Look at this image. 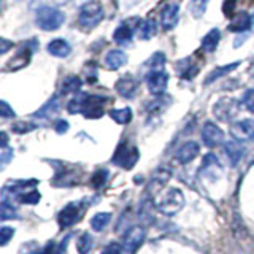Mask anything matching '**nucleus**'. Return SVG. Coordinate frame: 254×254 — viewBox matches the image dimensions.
<instances>
[{
  "mask_svg": "<svg viewBox=\"0 0 254 254\" xmlns=\"http://www.w3.org/2000/svg\"><path fill=\"white\" fill-rule=\"evenodd\" d=\"M107 97H100V95H86L79 94L68 103L70 113H83L86 118L97 119L103 115V107H105Z\"/></svg>",
  "mask_w": 254,
  "mask_h": 254,
  "instance_id": "1",
  "label": "nucleus"
},
{
  "mask_svg": "<svg viewBox=\"0 0 254 254\" xmlns=\"http://www.w3.org/2000/svg\"><path fill=\"white\" fill-rule=\"evenodd\" d=\"M154 205L157 211L165 216H173L185 206V194L178 188H165L154 198Z\"/></svg>",
  "mask_w": 254,
  "mask_h": 254,
  "instance_id": "2",
  "label": "nucleus"
},
{
  "mask_svg": "<svg viewBox=\"0 0 254 254\" xmlns=\"http://www.w3.org/2000/svg\"><path fill=\"white\" fill-rule=\"evenodd\" d=\"M103 19V8L99 2H87L81 6L78 13V26L81 30L89 32L94 27H97Z\"/></svg>",
  "mask_w": 254,
  "mask_h": 254,
  "instance_id": "3",
  "label": "nucleus"
},
{
  "mask_svg": "<svg viewBox=\"0 0 254 254\" xmlns=\"http://www.w3.org/2000/svg\"><path fill=\"white\" fill-rule=\"evenodd\" d=\"M35 22L42 30H46V32L58 30L62 24L65 22V14L54 6H42L37 10Z\"/></svg>",
  "mask_w": 254,
  "mask_h": 254,
  "instance_id": "4",
  "label": "nucleus"
},
{
  "mask_svg": "<svg viewBox=\"0 0 254 254\" xmlns=\"http://www.w3.org/2000/svg\"><path fill=\"white\" fill-rule=\"evenodd\" d=\"M242 103L234 97H222L213 105V115L222 123H230L238 115Z\"/></svg>",
  "mask_w": 254,
  "mask_h": 254,
  "instance_id": "5",
  "label": "nucleus"
},
{
  "mask_svg": "<svg viewBox=\"0 0 254 254\" xmlns=\"http://www.w3.org/2000/svg\"><path fill=\"white\" fill-rule=\"evenodd\" d=\"M138 161V151L135 146H129L127 143L119 145L113 156V164L123 167V169H132Z\"/></svg>",
  "mask_w": 254,
  "mask_h": 254,
  "instance_id": "6",
  "label": "nucleus"
},
{
  "mask_svg": "<svg viewBox=\"0 0 254 254\" xmlns=\"http://www.w3.org/2000/svg\"><path fill=\"white\" fill-rule=\"evenodd\" d=\"M145 237H146L145 227L135 226V227L129 229L124 234V237H123V248H124V251L135 253L141 246V243L145 242Z\"/></svg>",
  "mask_w": 254,
  "mask_h": 254,
  "instance_id": "7",
  "label": "nucleus"
},
{
  "mask_svg": "<svg viewBox=\"0 0 254 254\" xmlns=\"http://www.w3.org/2000/svg\"><path fill=\"white\" fill-rule=\"evenodd\" d=\"M146 84L153 95H162L167 91V86H169V73L164 70L149 71L146 75Z\"/></svg>",
  "mask_w": 254,
  "mask_h": 254,
  "instance_id": "8",
  "label": "nucleus"
},
{
  "mask_svg": "<svg viewBox=\"0 0 254 254\" xmlns=\"http://www.w3.org/2000/svg\"><path fill=\"white\" fill-rule=\"evenodd\" d=\"M230 135L237 141H250L254 138V121L253 119H242V121L232 123L230 126Z\"/></svg>",
  "mask_w": 254,
  "mask_h": 254,
  "instance_id": "9",
  "label": "nucleus"
},
{
  "mask_svg": "<svg viewBox=\"0 0 254 254\" xmlns=\"http://www.w3.org/2000/svg\"><path fill=\"white\" fill-rule=\"evenodd\" d=\"M202 140L208 148H216L224 143V132L214 123H205L202 129Z\"/></svg>",
  "mask_w": 254,
  "mask_h": 254,
  "instance_id": "10",
  "label": "nucleus"
},
{
  "mask_svg": "<svg viewBox=\"0 0 254 254\" xmlns=\"http://www.w3.org/2000/svg\"><path fill=\"white\" fill-rule=\"evenodd\" d=\"M180 19V3H167L161 11V24L165 30H172Z\"/></svg>",
  "mask_w": 254,
  "mask_h": 254,
  "instance_id": "11",
  "label": "nucleus"
},
{
  "mask_svg": "<svg viewBox=\"0 0 254 254\" xmlns=\"http://www.w3.org/2000/svg\"><path fill=\"white\" fill-rule=\"evenodd\" d=\"M79 214H81V211H79V205L78 203H68V205H65L62 208V211L59 213V216H58L59 226L62 229L73 226L75 222L79 219Z\"/></svg>",
  "mask_w": 254,
  "mask_h": 254,
  "instance_id": "12",
  "label": "nucleus"
},
{
  "mask_svg": "<svg viewBox=\"0 0 254 254\" xmlns=\"http://www.w3.org/2000/svg\"><path fill=\"white\" fill-rule=\"evenodd\" d=\"M118 94L124 99H132L135 95V91L138 87V81L132 75H124L118 79V83L115 84Z\"/></svg>",
  "mask_w": 254,
  "mask_h": 254,
  "instance_id": "13",
  "label": "nucleus"
},
{
  "mask_svg": "<svg viewBox=\"0 0 254 254\" xmlns=\"http://www.w3.org/2000/svg\"><path fill=\"white\" fill-rule=\"evenodd\" d=\"M198 153H200V148H198L195 141H186V143H183L180 149L177 151V161L183 165L189 164L198 156Z\"/></svg>",
  "mask_w": 254,
  "mask_h": 254,
  "instance_id": "14",
  "label": "nucleus"
},
{
  "mask_svg": "<svg viewBox=\"0 0 254 254\" xmlns=\"http://www.w3.org/2000/svg\"><path fill=\"white\" fill-rule=\"evenodd\" d=\"M198 70H200L198 64H194L190 58L181 59L180 62H177V73L183 79H192L198 73Z\"/></svg>",
  "mask_w": 254,
  "mask_h": 254,
  "instance_id": "15",
  "label": "nucleus"
},
{
  "mask_svg": "<svg viewBox=\"0 0 254 254\" xmlns=\"http://www.w3.org/2000/svg\"><path fill=\"white\" fill-rule=\"evenodd\" d=\"M48 53L54 56V58H67V56L71 53V46L68 45L67 40L56 38L48 43Z\"/></svg>",
  "mask_w": 254,
  "mask_h": 254,
  "instance_id": "16",
  "label": "nucleus"
},
{
  "mask_svg": "<svg viewBox=\"0 0 254 254\" xmlns=\"http://www.w3.org/2000/svg\"><path fill=\"white\" fill-rule=\"evenodd\" d=\"M224 153L227 156V159L230 161V165H237L242 161V157L245 154V148L237 141H229L224 145Z\"/></svg>",
  "mask_w": 254,
  "mask_h": 254,
  "instance_id": "17",
  "label": "nucleus"
},
{
  "mask_svg": "<svg viewBox=\"0 0 254 254\" xmlns=\"http://www.w3.org/2000/svg\"><path fill=\"white\" fill-rule=\"evenodd\" d=\"M253 26V18L248 14V13H240V14H237L234 16V19L232 22L229 24V30L230 32H246V30H250Z\"/></svg>",
  "mask_w": 254,
  "mask_h": 254,
  "instance_id": "18",
  "label": "nucleus"
},
{
  "mask_svg": "<svg viewBox=\"0 0 254 254\" xmlns=\"http://www.w3.org/2000/svg\"><path fill=\"white\" fill-rule=\"evenodd\" d=\"M126 62H127V56L121 50H111L105 56V64L111 70H118L119 67H123Z\"/></svg>",
  "mask_w": 254,
  "mask_h": 254,
  "instance_id": "19",
  "label": "nucleus"
},
{
  "mask_svg": "<svg viewBox=\"0 0 254 254\" xmlns=\"http://www.w3.org/2000/svg\"><path fill=\"white\" fill-rule=\"evenodd\" d=\"M156 22L153 19H143L138 22V26H137V35L140 40H149V38H153L156 35Z\"/></svg>",
  "mask_w": 254,
  "mask_h": 254,
  "instance_id": "20",
  "label": "nucleus"
},
{
  "mask_svg": "<svg viewBox=\"0 0 254 254\" xmlns=\"http://www.w3.org/2000/svg\"><path fill=\"white\" fill-rule=\"evenodd\" d=\"M219 38H221L219 29H211L208 34L203 37V40H202V50L206 51V53L216 51L218 43H219Z\"/></svg>",
  "mask_w": 254,
  "mask_h": 254,
  "instance_id": "21",
  "label": "nucleus"
},
{
  "mask_svg": "<svg viewBox=\"0 0 254 254\" xmlns=\"http://www.w3.org/2000/svg\"><path fill=\"white\" fill-rule=\"evenodd\" d=\"M238 65H240V62H232V64H229V65L216 67V68H214V70L211 71V73H208V76H206L205 84H211V83L216 81V79H219V78H222V76L229 75L230 71H234Z\"/></svg>",
  "mask_w": 254,
  "mask_h": 254,
  "instance_id": "22",
  "label": "nucleus"
},
{
  "mask_svg": "<svg viewBox=\"0 0 254 254\" xmlns=\"http://www.w3.org/2000/svg\"><path fill=\"white\" fill-rule=\"evenodd\" d=\"M29 61H30V50L29 48H22V50L8 62V70H18V68L26 67Z\"/></svg>",
  "mask_w": 254,
  "mask_h": 254,
  "instance_id": "23",
  "label": "nucleus"
},
{
  "mask_svg": "<svg viewBox=\"0 0 254 254\" xmlns=\"http://www.w3.org/2000/svg\"><path fill=\"white\" fill-rule=\"evenodd\" d=\"M110 116L118 124H129L132 121V110L129 107L118 108V110H111L110 111Z\"/></svg>",
  "mask_w": 254,
  "mask_h": 254,
  "instance_id": "24",
  "label": "nucleus"
},
{
  "mask_svg": "<svg viewBox=\"0 0 254 254\" xmlns=\"http://www.w3.org/2000/svg\"><path fill=\"white\" fill-rule=\"evenodd\" d=\"M132 29L127 26V24H121V26H118V29L115 30V34H113V38H115V42L119 43V45H126V43H129L130 40H132Z\"/></svg>",
  "mask_w": 254,
  "mask_h": 254,
  "instance_id": "25",
  "label": "nucleus"
},
{
  "mask_svg": "<svg viewBox=\"0 0 254 254\" xmlns=\"http://www.w3.org/2000/svg\"><path fill=\"white\" fill-rule=\"evenodd\" d=\"M110 221H111L110 213H97V214H94L91 219V227L95 232H102V230L110 224Z\"/></svg>",
  "mask_w": 254,
  "mask_h": 254,
  "instance_id": "26",
  "label": "nucleus"
},
{
  "mask_svg": "<svg viewBox=\"0 0 254 254\" xmlns=\"http://www.w3.org/2000/svg\"><path fill=\"white\" fill-rule=\"evenodd\" d=\"M81 79H79L78 76L75 75H70L67 76L65 79H64L62 83V92L64 94H76L79 89H81Z\"/></svg>",
  "mask_w": 254,
  "mask_h": 254,
  "instance_id": "27",
  "label": "nucleus"
},
{
  "mask_svg": "<svg viewBox=\"0 0 254 254\" xmlns=\"http://www.w3.org/2000/svg\"><path fill=\"white\" fill-rule=\"evenodd\" d=\"M208 2H210V0H192V2H190V5H189L190 14H192L195 19H200L202 16L205 14V11H206Z\"/></svg>",
  "mask_w": 254,
  "mask_h": 254,
  "instance_id": "28",
  "label": "nucleus"
},
{
  "mask_svg": "<svg viewBox=\"0 0 254 254\" xmlns=\"http://www.w3.org/2000/svg\"><path fill=\"white\" fill-rule=\"evenodd\" d=\"M165 56L162 53H154L153 58H149L148 62L145 64V67H149V71H156V70H162V67L165 65ZM148 71V73H149Z\"/></svg>",
  "mask_w": 254,
  "mask_h": 254,
  "instance_id": "29",
  "label": "nucleus"
},
{
  "mask_svg": "<svg viewBox=\"0 0 254 254\" xmlns=\"http://www.w3.org/2000/svg\"><path fill=\"white\" fill-rule=\"evenodd\" d=\"M40 198H42V195H40V192L37 189H29L26 190V192H22L19 197H18V200L21 203H27V205H35L40 202Z\"/></svg>",
  "mask_w": 254,
  "mask_h": 254,
  "instance_id": "30",
  "label": "nucleus"
},
{
  "mask_svg": "<svg viewBox=\"0 0 254 254\" xmlns=\"http://www.w3.org/2000/svg\"><path fill=\"white\" fill-rule=\"evenodd\" d=\"M76 248L79 254H87L92 248V237L89 234H83L81 237L78 238L76 242Z\"/></svg>",
  "mask_w": 254,
  "mask_h": 254,
  "instance_id": "31",
  "label": "nucleus"
},
{
  "mask_svg": "<svg viewBox=\"0 0 254 254\" xmlns=\"http://www.w3.org/2000/svg\"><path fill=\"white\" fill-rule=\"evenodd\" d=\"M16 218H18V213H16L14 206L8 202H2V205H0V219L8 221V219H16Z\"/></svg>",
  "mask_w": 254,
  "mask_h": 254,
  "instance_id": "32",
  "label": "nucleus"
},
{
  "mask_svg": "<svg viewBox=\"0 0 254 254\" xmlns=\"http://www.w3.org/2000/svg\"><path fill=\"white\" fill-rule=\"evenodd\" d=\"M243 105L245 108L251 111V113L254 115V89H248L245 92L243 95Z\"/></svg>",
  "mask_w": 254,
  "mask_h": 254,
  "instance_id": "33",
  "label": "nucleus"
},
{
  "mask_svg": "<svg viewBox=\"0 0 254 254\" xmlns=\"http://www.w3.org/2000/svg\"><path fill=\"white\" fill-rule=\"evenodd\" d=\"M13 235H14V229L13 227H2V229H0V245L5 246L8 242L11 240Z\"/></svg>",
  "mask_w": 254,
  "mask_h": 254,
  "instance_id": "34",
  "label": "nucleus"
},
{
  "mask_svg": "<svg viewBox=\"0 0 254 254\" xmlns=\"http://www.w3.org/2000/svg\"><path fill=\"white\" fill-rule=\"evenodd\" d=\"M107 178H108V172H107V170H102V172L99 170L97 173L94 175V178H92V185H94L95 188H100V186L105 185Z\"/></svg>",
  "mask_w": 254,
  "mask_h": 254,
  "instance_id": "35",
  "label": "nucleus"
},
{
  "mask_svg": "<svg viewBox=\"0 0 254 254\" xmlns=\"http://www.w3.org/2000/svg\"><path fill=\"white\" fill-rule=\"evenodd\" d=\"M13 159V149L11 148H8V146H5V148H2V151H0V161H2V169H5L6 167V164L10 162Z\"/></svg>",
  "mask_w": 254,
  "mask_h": 254,
  "instance_id": "36",
  "label": "nucleus"
},
{
  "mask_svg": "<svg viewBox=\"0 0 254 254\" xmlns=\"http://www.w3.org/2000/svg\"><path fill=\"white\" fill-rule=\"evenodd\" d=\"M0 116L5 118V119H8V118H14V111H13V108H10V105H8V103H6L5 100L0 102Z\"/></svg>",
  "mask_w": 254,
  "mask_h": 254,
  "instance_id": "37",
  "label": "nucleus"
},
{
  "mask_svg": "<svg viewBox=\"0 0 254 254\" xmlns=\"http://www.w3.org/2000/svg\"><path fill=\"white\" fill-rule=\"evenodd\" d=\"M35 129V124H30V123H18L13 126V130L18 132V133H24V132H30Z\"/></svg>",
  "mask_w": 254,
  "mask_h": 254,
  "instance_id": "38",
  "label": "nucleus"
},
{
  "mask_svg": "<svg viewBox=\"0 0 254 254\" xmlns=\"http://www.w3.org/2000/svg\"><path fill=\"white\" fill-rule=\"evenodd\" d=\"M123 246L118 243H110L105 246V250L102 251V254H123Z\"/></svg>",
  "mask_w": 254,
  "mask_h": 254,
  "instance_id": "39",
  "label": "nucleus"
},
{
  "mask_svg": "<svg viewBox=\"0 0 254 254\" xmlns=\"http://www.w3.org/2000/svg\"><path fill=\"white\" fill-rule=\"evenodd\" d=\"M56 130H58L59 133H64L68 130V123L67 121H58V124H56Z\"/></svg>",
  "mask_w": 254,
  "mask_h": 254,
  "instance_id": "40",
  "label": "nucleus"
},
{
  "mask_svg": "<svg viewBox=\"0 0 254 254\" xmlns=\"http://www.w3.org/2000/svg\"><path fill=\"white\" fill-rule=\"evenodd\" d=\"M0 45H2V48H0V54H5V53L13 46V43H10V42H8V40H5V38L0 40Z\"/></svg>",
  "mask_w": 254,
  "mask_h": 254,
  "instance_id": "41",
  "label": "nucleus"
},
{
  "mask_svg": "<svg viewBox=\"0 0 254 254\" xmlns=\"http://www.w3.org/2000/svg\"><path fill=\"white\" fill-rule=\"evenodd\" d=\"M6 141H8L6 133H5V132H2V148H5V146H6Z\"/></svg>",
  "mask_w": 254,
  "mask_h": 254,
  "instance_id": "42",
  "label": "nucleus"
},
{
  "mask_svg": "<svg viewBox=\"0 0 254 254\" xmlns=\"http://www.w3.org/2000/svg\"><path fill=\"white\" fill-rule=\"evenodd\" d=\"M61 2H65V0H61Z\"/></svg>",
  "mask_w": 254,
  "mask_h": 254,
  "instance_id": "43",
  "label": "nucleus"
}]
</instances>
